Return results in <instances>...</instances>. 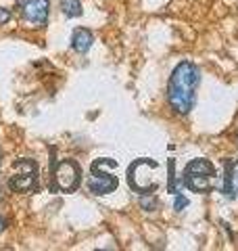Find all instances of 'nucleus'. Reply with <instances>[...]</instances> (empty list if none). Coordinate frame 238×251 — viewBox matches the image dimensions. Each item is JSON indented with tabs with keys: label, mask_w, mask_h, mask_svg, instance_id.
Segmentation results:
<instances>
[{
	"label": "nucleus",
	"mask_w": 238,
	"mask_h": 251,
	"mask_svg": "<svg viewBox=\"0 0 238 251\" xmlns=\"http://www.w3.org/2000/svg\"><path fill=\"white\" fill-rule=\"evenodd\" d=\"M198 86V69L194 63L182 61L169 75L167 82V100L169 107L178 115H188L194 105V92Z\"/></svg>",
	"instance_id": "obj_1"
},
{
	"label": "nucleus",
	"mask_w": 238,
	"mask_h": 251,
	"mask_svg": "<svg viewBox=\"0 0 238 251\" xmlns=\"http://www.w3.org/2000/svg\"><path fill=\"white\" fill-rule=\"evenodd\" d=\"M215 180V168L209 159H192L184 170V184L194 193H209Z\"/></svg>",
	"instance_id": "obj_2"
},
{
	"label": "nucleus",
	"mask_w": 238,
	"mask_h": 251,
	"mask_svg": "<svg viewBox=\"0 0 238 251\" xmlns=\"http://www.w3.org/2000/svg\"><path fill=\"white\" fill-rule=\"evenodd\" d=\"M109 159H98L92 163L90 168V176H88V191L94 193V195H109L113 193L117 188V176L109 174L105 172V166H107Z\"/></svg>",
	"instance_id": "obj_3"
},
{
	"label": "nucleus",
	"mask_w": 238,
	"mask_h": 251,
	"mask_svg": "<svg viewBox=\"0 0 238 251\" xmlns=\"http://www.w3.org/2000/svg\"><path fill=\"white\" fill-rule=\"evenodd\" d=\"M19 11L23 23H27L29 27H42L48 21L50 2L48 0H23Z\"/></svg>",
	"instance_id": "obj_4"
},
{
	"label": "nucleus",
	"mask_w": 238,
	"mask_h": 251,
	"mask_svg": "<svg viewBox=\"0 0 238 251\" xmlns=\"http://www.w3.org/2000/svg\"><path fill=\"white\" fill-rule=\"evenodd\" d=\"M54 182L63 193H73L79 186V166L73 159H63L54 170Z\"/></svg>",
	"instance_id": "obj_5"
},
{
	"label": "nucleus",
	"mask_w": 238,
	"mask_h": 251,
	"mask_svg": "<svg viewBox=\"0 0 238 251\" xmlns=\"http://www.w3.org/2000/svg\"><path fill=\"white\" fill-rule=\"evenodd\" d=\"M224 195L230 199L238 197V159L226 161V178H224Z\"/></svg>",
	"instance_id": "obj_6"
},
{
	"label": "nucleus",
	"mask_w": 238,
	"mask_h": 251,
	"mask_svg": "<svg viewBox=\"0 0 238 251\" xmlns=\"http://www.w3.org/2000/svg\"><path fill=\"white\" fill-rule=\"evenodd\" d=\"M34 178H36V166L34 163H29L27 172H19V174H15L9 184H11V188L15 193H25V191H29V188L34 186Z\"/></svg>",
	"instance_id": "obj_7"
},
{
	"label": "nucleus",
	"mask_w": 238,
	"mask_h": 251,
	"mask_svg": "<svg viewBox=\"0 0 238 251\" xmlns=\"http://www.w3.org/2000/svg\"><path fill=\"white\" fill-rule=\"evenodd\" d=\"M92 42H94V36L90 29L86 27H77L73 29V34H71V49L75 52H88L92 49Z\"/></svg>",
	"instance_id": "obj_8"
},
{
	"label": "nucleus",
	"mask_w": 238,
	"mask_h": 251,
	"mask_svg": "<svg viewBox=\"0 0 238 251\" xmlns=\"http://www.w3.org/2000/svg\"><path fill=\"white\" fill-rule=\"evenodd\" d=\"M61 9L65 17H79L82 11V0H61Z\"/></svg>",
	"instance_id": "obj_9"
},
{
	"label": "nucleus",
	"mask_w": 238,
	"mask_h": 251,
	"mask_svg": "<svg viewBox=\"0 0 238 251\" xmlns=\"http://www.w3.org/2000/svg\"><path fill=\"white\" fill-rule=\"evenodd\" d=\"M140 205H142V209H144V211H155V209L161 207V203H159L153 195H150V197H142L140 199Z\"/></svg>",
	"instance_id": "obj_10"
},
{
	"label": "nucleus",
	"mask_w": 238,
	"mask_h": 251,
	"mask_svg": "<svg viewBox=\"0 0 238 251\" xmlns=\"http://www.w3.org/2000/svg\"><path fill=\"white\" fill-rule=\"evenodd\" d=\"M173 207H176V211H182L184 207H188V199L184 197V195L176 193V203H173Z\"/></svg>",
	"instance_id": "obj_11"
},
{
	"label": "nucleus",
	"mask_w": 238,
	"mask_h": 251,
	"mask_svg": "<svg viewBox=\"0 0 238 251\" xmlns=\"http://www.w3.org/2000/svg\"><path fill=\"white\" fill-rule=\"evenodd\" d=\"M9 21H11V11L0 6V25H4V23H9Z\"/></svg>",
	"instance_id": "obj_12"
},
{
	"label": "nucleus",
	"mask_w": 238,
	"mask_h": 251,
	"mask_svg": "<svg viewBox=\"0 0 238 251\" xmlns=\"http://www.w3.org/2000/svg\"><path fill=\"white\" fill-rule=\"evenodd\" d=\"M4 228H6V222H4V220H2V218H0V232H2Z\"/></svg>",
	"instance_id": "obj_13"
}]
</instances>
